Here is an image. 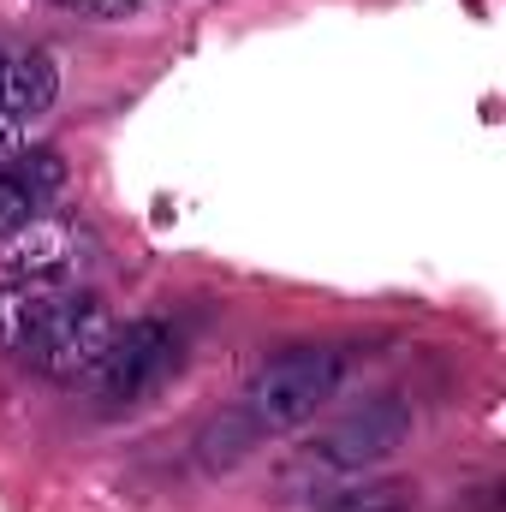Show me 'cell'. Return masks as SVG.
Segmentation results:
<instances>
[{"label":"cell","instance_id":"cell-3","mask_svg":"<svg viewBox=\"0 0 506 512\" xmlns=\"http://www.w3.org/2000/svg\"><path fill=\"white\" fill-rule=\"evenodd\" d=\"M173 370H179V334H173V322L131 316V322H114V340H108L102 364L90 370V393L108 411H131V405H143L155 387L167 382Z\"/></svg>","mask_w":506,"mask_h":512},{"label":"cell","instance_id":"cell-2","mask_svg":"<svg viewBox=\"0 0 506 512\" xmlns=\"http://www.w3.org/2000/svg\"><path fill=\"white\" fill-rule=\"evenodd\" d=\"M411 435V405L381 393L364 399L358 411H346L340 423H328L286 471V489H322V483H340V477H364L376 471L381 459H393Z\"/></svg>","mask_w":506,"mask_h":512},{"label":"cell","instance_id":"cell-7","mask_svg":"<svg viewBox=\"0 0 506 512\" xmlns=\"http://www.w3.org/2000/svg\"><path fill=\"white\" fill-rule=\"evenodd\" d=\"M60 185H66V167H60L54 149H18V155H6V167H0V233L18 227V221H30V215H42Z\"/></svg>","mask_w":506,"mask_h":512},{"label":"cell","instance_id":"cell-11","mask_svg":"<svg viewBox=\"0 0 506 512\" xmlns=\"http://www.w3.org/2000/svg\"><path fill=\"white\" fill-rule=\"evenodd\" d=\"M72 6H84V12H126L137 0H72Z\"/></svg>","mask_w":506,"mask_h":512},{"label":"cell","instance_id":"cell-4","mask_svg":"<svg viewBox=\"0 0 506 512\" xmlns=\"http://www.w3.org/2000/svg\"><path fill=\"white\" fill-rule=\"evenodd\" d=\"M108 340H114V316H108V304L90 298V292H72V286H66V298L48 310V322L36 328V340H30L18 358L36 364L48 382H90V370L102 364Z\"/></svg>","mask_w":506,"mask_h":512},{"label":"cell","instance_id":"cell-9","mask_svg":"<svg viewBox=\"0 0 506 512\" xmlns=\"http://www.w3.org/2000/svg\"><path fill=\"white\" fill-rule=\"evenodd\" d=\"M417 489L411 483H364V489H334L322 512H411Z\"/></svg>","mask_w":506,"mask_h":512},{"label":"cell","instance_id":"cell-8","mask_svg":"<svg viewBox=\"0 0 506 512\" xmlns=\"http://www.w3.org/2000/svg\"><path fill=\"white\" fill-rule=\"evenodd\" d=\"M60 298H66L60 280H6L0 286V352H24Z\"/></svg>","mask_w":506,"mask_h":512},{"label":"cell","instance_id":"cell-1","mask_svg":"<svg viewBox=\"0 0 506 512\" xmlns=\"http://www.w3.org/2000/svg\"><path fill=\"white\" fill-rule=\"evenodd\" d=\"M346 382V352L340 346H292L280 358H268L245 382V405L239 417L251 423V435H292L304 429Z\"/></svg>","mask_w":506,"mask_h":512},{"label":"cell","instance_id":"cell-6","mask_svg":"<svg viewBox=\"0 0 506 512\" xmlns=\"http://www.w3.org/2000/svg\"><path fill=\"white\" fill-rule=\"evenodd\" d=\"M60 102V66L48 48H0V108L24 126L48 120Z\"/></svg>","mask_w":506,"mask_h":512},{"label":"cell","instance_id":"cell-10","mask_svg":"<svg viewBox=\"0 0 506 512\" xmlns=\"http://www.w3.org/2000/svg\"><path fill=\"white\" fill-rule=\"evenodd\" d=\"M256 447V435H251V423L233 411V417H215L209 429H203V441H197V459L215 471V465H239L245 453Z\"/></svg>","mask_w":506,"mask_h":512},{"label":"cell","instance_id":"cell-5","mask_svg":"<svg viewBox=\"0 0 506 512\" xmlns=\"http://www.w3.org/2000/svg\"><path fill=\"white\" fill-rule=\"evenodd\" d=\"M78 251H84V239L60 215H30L0 233V268L12 280H60L78 262Z\"/></svg>","mask_w":506,"mask_h":512}]
</instances>
